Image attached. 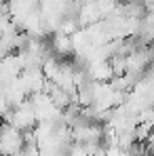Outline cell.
<instances>
[{
	"label": "cell",
	"mask_w": 154,
	"mask_h": 156,
	"mask_svg": "<svg viewBox=\"0 0 154 156\" xmlns=\"http://www.w3.org/2000/svg\"><path fill=\"white\" fill-rule=\"evenodd\" d=\"M23 131L15 129L13 125H0V156H17L23 150Z\"/></svg>",
	"instance_id": "obj_1"
}]
</instances>
